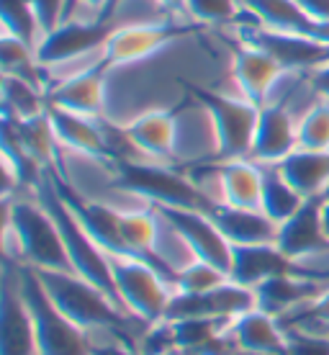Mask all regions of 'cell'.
I'll use <instances>...</instances> for the list:
<instances>
[{
    "label": "cell",
    "instance_id": "cell-1",
    "mask_svg": "<svg viewBox=\"0 0 329 355\" xmlns=\"http://www.w3.org/2000/svg\"><path fill=\"white\" fill-rule=\"evenodd\" d=\"M36 273L42 278L46 293L52 296V302L78 327L90 335L100 332L106 338H114L139 350V338L150 324H144L126 309H121L108 293L88 284L78 273H57V270H36Z\"/></svg>",
    "mask_w": 329,
    "mask_h": 355
},
{
    "label": "cell",
    "instance_id": "cell-2",
    "mask_svg": "<svg viewBox=\"0 0 329 355\" xmlns=\"http://www.w3.org/2000/svg\"><path fill=\"white\" fill-rule=\"evenodd\" d=\"M6 252L18 260V266L75 273L60 227L39 198H16L6 204Z\"/></svg>",
    "mask_w": 329,
    "mask_h": 355
},
{
    "label": "cell",
    "instance_id": "cell-3",
    "mask_svg": "<svg viewBox=\"0 0 329 355\" xmlns=\"http://www.w3.org/2000/svg\"><path fill=\"white\" fill-rule=\"evenodd\" d=\"M111 173L116 175V186L142 198L147 206L208 211L216 204L214 196L206 193L186 170L172 168V162L124 157V160L111 162Z\"/></svg>",
    "mask_w": 329,
    "mask_h": 355
},
{
    "label": "cell",
    "instance_id": "cell-4",
    "mask_svg": "<svg viewBox=\"0 0 329 355\" xmlns=\"http://www.w3.org/2000/svg\"><path fill=\"white\" fill-rule=\"evenodd\" d=\"M34 193H36V198H39V204L52 214L57 227H60V234H62L67 255H70L72 270L80 275V278H85L88 284L96 286V288H100L103 293H108V296L124 309V304L118 299V291H116L111 258L98 248V242L90 237L88 232H85V227L78 222V216L70 211V206L62 201V196L57 193V188H54L52 178L46 175V170H44L42 183L34 188Z\"/></svg>",
    "mask_w": 329,
    "mask_h": 355
},
{
    "label": "cell",
    "instance_id": "cell-5",
    "mask_svg": "<svg viewBox=\"0 0 329 355\" xmlns=\"http://www.w3.org/2000/svg\"><path fill=\"white\" fill-rule=\"evenodd\" d=\"M18 284L34 320L39 355H93V335L60 311L34 268L18 266Z\"/></svg>",
    "mask_w": 329,
    "mask_h": 355
},
{
    "label": "cell",
    "instance_id": "cell-6",
    "mask_svg": "<svg viewBox=\"0 0 329 355\" xmlns=\"http://www.w3.org/2000/svg\"><path fill=\"white\" fill-rule=\"evenodd\" d=\"M198 106L211 119L219 160H242L249 157L255 129H258L260 106L249 103L247 98H231L201 85H188Z\"/></svg>",
    "mask_w": 329,
    "mask_h": 355
},
{
    "label": "cell",
    "instance_id": "cell-7",
    "mask_svg": "<svg viewBox=\"0 0 329 355\" xmlns=\"http://www.w3.org/2000/svg\"><path fill=\"white\" fill-rule=\"evenodd\" d=\"M118 24L116 21H82V18H64L60 26L46 31L36 44V60L46 72H54L64 64L80 60H98L103 57V46L111 39Z\"/></svg>",
    "mask_w": 329,
    "mask_h": 355
},
{
    "label": "cell",
    "instance_id": "cell-8",
    "mask_svg": "<svg viewBox=\"0 0 329 355\" xmlns=\"http://www.w3.org/2000/svg\"><path fill=\"white\" fill-rule=\"evenodd\" d=\"M111 268L118 299L132 317L144 324H157L165 320L175 288L160 270L134 258H111Z\"/></svg>",
    "mask_w": 329,
    "mask_h": 355
},
{
    "label": "cell",
    "instance_id": "cell-9",
    "mask_svg": "<svg viewBox=\"0 0 329 355\" xmlns=\"http://www.w3.org/2000/svg\"><path fill=\"white\" fill-rule=\"evenodd\" d=\"M201 24L196 21H150V24H129L118 26L103 46V60L108 67H124V64L150 60L152 54L162 52L175 39L196 34Z\"/></svg>",
    "mask_w": 329,
    "mask_h": 355
},
{
    "label": "cell",
    "instance_id": "cell-10",
    "mask_svg": "<svg viewBox=\"0 0 329 355\" xmlns=\"http://www.w3.org/2000/svg\"><path fill=\"white\" fill-rule=\"evenodd\" d=\"M165 224L175 232L193 260H204L222 268L229 275L231 270V245L206 211L196 209H175V206H154Z\"/></svg>",
    "mask_w": 329,
    "mask_h": 355
},
{
    "label": "cell",
    "instance_id": "cell-11",
    "mask_svg": "<svg viewBox=\"0 0 329 355\" xmlns=\"http://www.w3.org/2000/svg\"><path fill=\"white\" fill-rule=\"evenodd\" d=\"M237 34L244 44H252L267 52L283 67L288 75L296 72H312L321 64L329 62V44L327 42H317V39H306V36L296 34H281V31H270L247 18V24L237 21Z\"/></svg>",
    "mask_w": 329,
    "mask_h": 355
},
{
    "label": "cell",
    "instance_id": "cell-12",
    "mask_svg": "<svg viewBox=\"0 0 329 355\" xmlns=\"http://www.w3.org/2000/svg\"><path fill=\"white\" fill-rule=\"evenodd\" d=\"M106 60L88 64L85 70L70 72L46 88V103L54 108H64L72 114L100 119L103 98H106Z\"/></svg>",
    "mask_w": 329,
    "mask_h": 355
},
{
    "label": "cell",
    "instance_id": "cell-13",
    "mask_svg": "<svg viewBox=\"0 0 329 355\" xmlns=\"http://www.w3.org/2000/svg\"><path fill=\"white\" fill-rule=\"evenodd\" d=\"M276 275H329L312 270L303 263H296L283 255L278 245H231V270L229 278L234 284L255 288L267 278Z\"/></svg>",
    "mask_w": 329,
    "mask_h": 355
},
{
    "label": "cell",
    "instance_id": "cell-14",
    "mask_svg": "<svg viewBox=\"0 0 329 355\" xmlns=\"http://www.w3.org/2000/svg\"><path fill=\"white\" fill-rule=\"evenodd\" d=\"M299 150V121L283 103H265L260 106L258 129L249 150V160L258 165H281V162Z\"/></svg>",
    "mask_w": 329,
    "mask_h": 355
},
{
    "label": "cell",
    "instance_id": "cell-15",
    "mask_svg": "<svg viewBox=\"0 0 329 355\" xmlns=\"http://www.w3.org/2000/svg\"><path fill=\"white\" fill-rule=\"evenodd\" d=\"M321 209H324V196H314V198H306V204L288 222L278 224L276 245L283 255L296 263H303L306 258L329 252V237L324 232Z\"/></svg>",
    "mask_w": 329,
    "mask_h": 355
},
{
    "label": "cell",
    "instance_id": "cell-16",
    "mask_svg": "<svg viewBox=\"0 0 329 355\" xmlns=\"http://www.w3.org/2000/svg\"><path fill=\"white\" fill-rule=\"evenodd\" d=\"M0 311H3V355H39L36 329L31 311H28L21 284H18V266L8 263L3 275L0 291Z\"/></svg>",
    "mask_w": 329,
    "mask_h": 355
},
{
    "label": "cell",
    "instance_id": "cell-17",
    "mask_svg": "<svg viewBox=\"0 0 329 355\" xmlns=\"http://www.w3.org/2000/svg\"><path fill=\"white\" fill-rule=\"evenodd\" d=\"M46 116H49L54 139H57L60 147L78 152V155H85V157H93V160L108 162V165L114 162L106 124L100 119H90V116L72 114V111L54 106H49Z\"/></svg>",
    "mask_w": 329,
    "mask_h": 355
},
{
    "label": "cell",
    "instance_id": "cell-18",
    "mask_svg": "<svg viewBox=\"0 0 329 355\" xmlns=\"http://www.w3.org/2000/svg\"><path fill=\"white\" fill-rule=\"evenodd\" d=\"M242 13L255 24L281 34H296L329 44V24L312 18L296 0H240Z\"/></svg>",
    "mask_w": 329,
    "mask_h": 355
},
{
    "label": "cell",
    "instance_id": "cell-19",
    "mask_svg": "<svg viewBox=\"0 0 329 355\" xmlns=\"http://www.w3.org/2000/svg\"><path fill=\"white\" fill-rule=\"evenodd\" d=\"M231 75H234V83H237L242 98H247L255 106H265V103H270V93L278 85V80L288 72L267 52L242 42L234 49Z\"/></svg>",
    "mask_w": 329,
    "mask_h": 355
},
{
    "label": "cell",
    "instance_id": "cell-20",
    "mask_svg": "<svg viewBox=\"0 0 329 355\" xmlns=\"http://www.w3.org/2000/svg\"><path fill=\"white\" fill-rule=\"evenodd\" d=\"M124 132L136 155L144 160L170 162L175 157V144H178L175 111H165V108L144 111L124 126Z\"/></svg>",
    "mask_w": 329,
    "mask_h": 355
},
{
    "label": "cell",
    "instance_id": "cell-21",
    "mask_svg": "<svg viewBox=\"0 0 329 355\" xmlns=\"http://www.w3.org/2000/svg\"><path fill=\"white\" fill-rule=\"evenodd\" d=\"M329 286V275H276L255 286L258 309L283 320L285 314L317 299Z\"/></svg>",
    "mask_w": 329,
    "mask_h": 355
},
{
    "label": "cell",
    "instance_id": "cell-22",
    "mask_svg": "<svg viewBox=\"0 0 329 355\" xmlns=\"http://www.w3.org/2000/svg\"><path fill=\"white\" fill-rule=\"evenodd\" d=\"M219 201L234 209H260L263 201V165L249 157L219 160L214 165Z\"/></svg>",
    "mask_w": 329,
    "mask_h": 355
},
{
    "label": "cell",
    "instance_id": "cell-23",
    "mask_svg": "<svg viewBox=\"0 0 329 355\" xmlns=\"http://www.w3.org/2000/svg\"><path fill=\"white\" fill-rule=\"evenodd\" d=\"M206 214L229 245H276L278 240V224L260 209H234L216 201Z\"/></svg>",
    "mask_w": 329,
    "mask_h": 355
},
{
    "label": "cell",
    "instance_id": "cell-24",
    "mask_svg": "<svg viewBox=\"0 0 329 355\" xmlns=\"http://www.w3.org/2000/svg\"><path fill=\"white\" fill-rule=\"evenodd\" d=\"M229 338L242 350L260 355H285V347H288L285 327L281 324V320L263 309H252L231 320Z\"/></svg>",
    "mask_w": 329,
    "mask_h": 355
},
{
    "label": "cell",
    "instance_id": "cell-25",
    "mask_svg": "<svg viewBox=\"0 0 329 355\" xmlns=\"http://www.w3.org/2000/svg\"><path fill=\"white\" fill-rule=\"evenodd\" d=\"M278 168L288 178V183L296 191H301L306 198L324 196V191L329 186V150L324 152L296 150Z\"/></svg>",
    "mask_w": 329,
    "mask_h": 355
},
{
    "label": "cell",
    "instance_id": "cell-26",
    "mask_svg": "<svg viewBox=\"0 0 329 355\" xmlns=\"http://www.w3.org/2000/svg\"><path fill=\"white\" fill-rule=\"evenodd\" d=\"M306 204V196L296 191L278 165H263V201L260 211H265L276 224H283Z\"/></svg>",
    "mask_w": 329,
    "mask_h": 355
},
{
    "label": "cell",
    "instance_id": "cell-27",
    "mask_svg": "<svg viewBox=\"0 0 329 355\" xmlns=\"http://www.w3.org/2000/svg\"><path fill=\"white\" fill-rule=\"evenodd\" d=\"M3 108L13 121H28L36 116H44L49 111L46 90L16 75H3Z\"/></svg>",
    "mask_w": 329,
    "mask_h": 355
},
{
    "label": "cell",
    "instance_id": "cell-28",
    "mask_svg": "<svg viewBox=\"0 0 329 355\" xmlns=\"http://www.w3.org/2000/svg\"><path fill=\"white\" fill-rule=\"evenodd\" d=\"M0 18H3V34L16 36L36 49L42 39V26L28 0H0Z\"/></svg>",
    "mask_w": 329,
    "mask_h": 355
},
{
    "label": "cell",
    "instance_id": "cell-29",
    "mask_svg": "<svg viewBox=\"0 0 329 355\" xmlns=\"http://www.w3.org/2000/svg\"><path fill=\"white\" fill-rule=\"evenodd\" d=\"M229 281V275L224 273L222 268L204 263V260H190L178 270L175 278V291L178 293H206L214 291L222 284Z\"/></svg>",
    "mask_w": 329,
    "mask_h": 355
},
{
    "label": "cell",
    "instance_id": "cell-30",
    "mask_svg": "<svg viewBox=\"0 0 329 355\" xmlns=\"http://www.w3.org/2000/svg\"><path fill=\"white\" fill-rule=\"evenodd\" d=\"M299 150H329V101H321L299 119Z\"/></svg>",
    "mask_w": 329,
    "mask_h": 355
},
{
    "label": "cell",
    "instance_id": "cell-31",
    "mask_svg": "<svg viewBox=\"0 0 329 355\" xmlns=\"http://www.w3.org/2000/svg\"><path fill=\"white\" fill-rule=\"evenodd\" d=\"M242 16L240 0H186V18L201 26H224Z\"/></svg>",
    "mask_w": 329,
    "mask_h": 355
},
{
    "label": "cell",
    "instance_id": "cell-32",
    "mask_svg": "<svg viewBox=\"0 0 329 355\" xmlns=\"http://www.w3.org/2000/svg\"><path fill=\"white\" fill-rule=\"evenodd\" d=\"M139 353L142 355H172L178 353V338L170 320L150 324L139 338Z\"/></svg>",
    "mask_w": 329,
    "mask_h": 355
},
{
    "label": "cell",
    "instance_id": "cell-33",
    "mask_svg": "<svg viewBox=\"0 0 329 355\" xmlns=\"http://www.w3.org/2000/svg\"><path fill=\"white\" fill-rule=\"evenodd\" d=\"M285 355H329V335L303 327H285Z\"/></svg>",
    "mask_w": 329,
    "mask_h": 355
},
{
    "label": "cell",
    "instance_id": "cell-34",
    "mask_svg": "<svg viewBox=\"0 0 329 355\" xmlns=\"http://www.w3.org/2000/svg\"><path fill=\"white\" fill-rule=\"evenodd\" d=\"M36 10V18H39V26H42V36L46 31H52L54 26H60L64 21V3L67 0H28Z\"/></svg>",
    "mask_w": 329,
    "mask_h": 355
},
{
    "label": "cell",
    "instance_id": "cell-35",
    "mask_svg": "<svg viewBox=\"0 0 329 355\" xmlns=\"http://www.w3.org/2000/svg\"><path fill=\"white\" fill-rule=\"evenodd\" d=\"M306 83L309 88L321 98V101H329V62L317 67V70L306 72Z\"/></svg>",
    "mask_w": 329,
    "mask_h": 355
},
{
    "label": "cell",
    "instance_id": "cell-36",
    "mask_svg": "<svg viewBox=\"0 0 329 355\" xmlns=\"http://www.w3.org/2000/svg\"><path fill=\"white\" fill-rule=\"evenodd\" d=\"M296 3H299L312 18L329 24V0H296Z\"/></svg>",
    "mask_w": 329,
    "mask_h": 355
},
{
    "label": "cell",
    "instance_id": "cell-37",
    "mask_svg": "<svg viewBox=\"0 0 329 355\" xmlns=\"http://www.w3.org/2000/svg\"><path fill=\"white\" fill-rule=\"evenodd\" d=\"M157 3L162 6L165 13H175V16L183 13L186 16V0H157Z\"/></svg>",
    "mask_w": 329,
    "mask_h": 355
},
{
    "label": "cell",
    "instance_id": "cell-38",
    "mask_svg": "<svg viewBox=\"0 0 329 355\" xmlns=\"http://www.w3.org/2000/svg\"><path fill=\"white\" fill-rule=\"evenodd\" d=\"M78 3H82V6L93 8V10H96V18H100L103 13H106V8H108V3H111V0H78Z\"/></svg>",
    "mask_w": 329,
    "mask_h": 355
},
{
    "label": "cell",
    "instance_id": "cell-39",
    "mask_svg": "<svg viewBox=\"0 0 329 355\" xmlns=\"http://www.w3.org/2000/svg\"><path fill=\"white\" fill-rule=\"evenodd\" d=\"M121 3H124V0H111V3H108V8H106V13L100 16V21H114V13H116V8H118Z\"/></svg>",
    "mask_w": 329,
    "mask_h": 355
},
{
    "label": "cell",
    "instance_id": "cell-40",
    "mask_svg": "<svg viewBox=\"0 0 329 355\" xmlns=\"http://www.w3.org/2000/svg\"><path fill=\"white\" fill-rule=\"evenodd\" d=\"M321 219H324V232L329 237V198H324V209H321Z\"/></svg>",
    "mask_w": 329,
    "mask_h": 355
},
{
    "label": "cell",
    "instance_id": "cell-41",
    "mask_svg": "<svg viewBox=\"0 0 329 355\" xmlns=\"http://www.w3.org/2000/svg\"><path fill=\"white\" fill-rule=\"evenodd\" d=\"M172 355H183V353H172Z\"/></svg>",
    "mask_w": 329,
    "mask_h": 355
}]
</instances>
